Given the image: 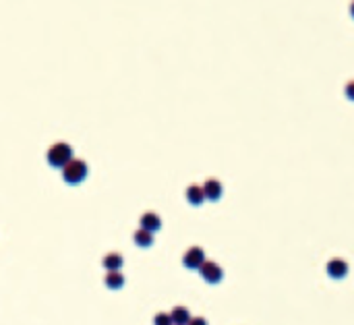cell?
Wrapping results in <instances>:
<instances>
[{"label":"cell","mask_w":354,"mask_h":325,"mask_svg":"<svg viewBox=\"0 0 354 325\" xmlns=\"http://www.w3.org/2000/svg\"><path fill=\"white\" fill-rule=\"evenodd\" d=\"M350 15H352V19H354V0L350 3Z\"/></svg>","instance_id":"2e32d148"},{"label":"cell","mask_w":354,"mask_h":325,"mask_svg":"<svg viewBox=\"0 0 354 325\" xmlns=\"http://www.w3.org/2000/svg\"><path fill=\"white\" fill-rule=\"evenodd\" d=\"M104 282H106V286H108L110 290H118V288L124 286V276H122L120 272H108Z\"/></svg>","instance_id":"7c38bea8"},{"label":"cell","mask_w":354,"mask_h":325,"mask_svg":"<svg viewBox=\"0 0 354 325\" xmlns=\"http://www.w3.org/2000/svg\"><path fill=\"white\" fill-rule=\"evenodd\" d=\"M344 93H346V97H348L350 102H354V81H348V83H346Z\"/></svg>","instance_id":"5bb4252c"},{"label":"cell","mask_w":354,"mask_h":325,"mask_svg":"<svg viewBox=\"0 0 354 325\" xmlns=\"http://www.w3.org/2000/svg\"><path fill=\"white\" fill-rule=\"evenodd\" d=\"M199 272H201L203 280L209 282V284H217V282L224 278V272H222V267H220L215 261H205V263L199 267Z\"/></svg>","instance_id":"277c9868"},{"label":"cell","mask_w":354,"mask_h":325,"mask_svg":"<svg viewBox=\"0 0 354 325\" xmlns=\"http://www.w3.org/2000/svg\"><path fill=\"white\" fill-rule=\"evenodd\" d=\"M104 267L108 269V272H120V267H122V263H124V259H122V255L120 253H108L106 257H104Z\"/></svg>","instance_id":"9c48e42d"},{"label":"cell","mask_w":354,"mask_h":325,"mask_svg":"<svg viewBox=\"0 0 354 325\" xmlns=\"http://www.w3.org/2000/svg\"><path fill=\"white\" fill-rule=\"evenodd\" d=\"M87 176V164L83 159L73 157L71 161H67V166H62V178L69 184H79L81 180H85Z\"/></svg>","instance_id":"7a4b0ae2"},{"label":"cell","mask_w":354,"mask_h":325,"mask_svg":"<svg viewBox=\"0 0 354 325\" xmlns=\"http://www.w3.org/2000/svg\"><path fill=\"white\" fill-rule=\"evenodd\" d=\"M182 263L188 267V269H199L203 263H205V253L201 247H190L184 257H182Z\"/></svg>","instance_id":"3957f363"},{"label":"cell","mask_w":354,"mask_h":325,"mask_svg":"<svg viewBox=\"0 0 354 325\" xmlns=\"http://www.w3.org/2000/svg\"><path fill=\"white\" fill-rule=\"evenodd\" d=\"M153 325H174V323H172L170 313H157L153 317Z\"/></svg>","instance_id":"4fadbf2b"},{"label":"cell","mask_w":354,"mask_h":325,"mask_svg":"<svg viewBox=\"0 0 354 325\" xmlns=\"http://www.w3.org/2000/svg\"><path fill=\"white\" fill-rule=\"evenodd\" d=\"M133 240L137 247H151L153 245V232L145 230V228H139L135 234H133Z\"/></svg>","instance_id":"8fae6325"},{"label":"cell","mask_w":354,"mask_h":325,"mask_svg":"<svg viewBox=\"0 0 354 325\" xmlns=\"http://www.w3.org/2000/svg\"><path fill=\"white\" fill-rule=\"evenodd\" d=\"M186 325H207V321L203 317H190V321Z\"/></svg>","instance_id":"9a60e30c"},{"label":"cell","mask_w":354,"mask_h":325,"mask_svg":"<svg viewBox=\"0 0 354 325\" xmlns=\"http://www.w3.org/2000/svg\"><path fill=\"white\" fill-rule=\"evenodd\" d=\"M203 195H205V199H209V201H217L220 197H222V182L220 180H215V178H207L203 184Z\"/></svg>","instance_id":"5b68a950"},{"label":"cell","mask_w":354,"mask_h":325,"mask_svg":"<svg viewBox=\"0 0 354 325\" xmlns=\"http://www.w3.org/2000/svg\"><path fill=\"white\" fill-rule=\"evenodd\" d=\"M170 317H172V323L174 325H186L190 321V313H188L186 307H174L172 313H170Z\"/></svg>","instance_id":"30bf717a"},{"label":"cell","mask_w":354,"mask_h":325,"mask_svg":"<svg viewBox=\"0 0 354 325\" xmlns=\"http://www.w3.org/2000/svg\"><path fill=\"white\" fill-rule=\"evenodd\" d=\"M141 228H145V230H149V232H157L159 228H162V220H159L157 213L147 211V213L141 215Z\"/></svg>","instance_id":"8992f818"},{"label":"cell","mask_w":354,"mask_h":325,"mask_svg":"<svg viewBox=\"0 0 354 325\" xmlns=\"http://www.w3.org/2000/svg\"><path fill=\"white\" fill-rule=\"evenodd\" d=\"M186 199H188L190 205H201V203L205 201L203 186H199V184H190V186L186 188Z\"/></svg>","instance_id":"ba28073f"},{"label":"cell","mask_w":354,"mask_h":325,"mask_svg":"<svg viewBox=\"0 0 354 325\" xmlns=\"http://www.w3.org/2000/svg\"><path fill=\"white\" fill-rule=\"evenodd\" d=\"M71 159H73V147L69 143L58 141L48 149V164L54 168L67 166V161H71Z\"/></svg>","instance_id":"6da1fadb"},{"label":"cell","mask_w":354,"mask_h":325,"mask_svg":"<svg viewBox=\"0 0 354 325\" xmlns=\"http://www.w3.org/2000/svg\"><path fill=\"white\" fill-rule=\"evenodd\" d=\"M328 274L332 278L340 280V278H344L348 274V263L344 261V259H332V261L328 263Z\"/></svg>","instance_id":"52a82bcc"}]
</instances>
